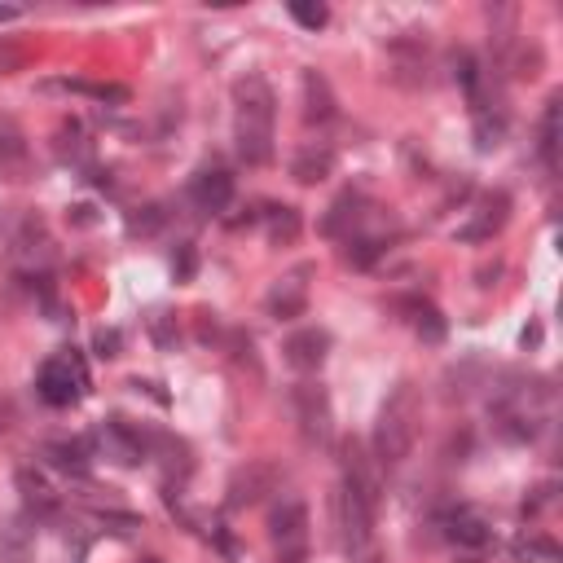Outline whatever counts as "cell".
Wrapping results in <instances>:
<instances>
[{
	"mask_svg": "<svg viewBox=\"0 0 563 563\" xmlns=\"http://www.w3.org/2000/svg\"><path fill=\"white\" fill-rule=\"evenodd\" d=\"M264 225H269L273 247H291V242L300 238V212H295V207H269V212H264Z\"/></svg>",
	"mask_w": 563,
	"mask_h": 563,
	"instance_id": "obj_19",
	"label": "cell"
},
{
	"mask_svg": "<svg viewBox=\"0 0 563 563\" xmlns=\"http://www.w3.org/2000/svg\"><path fill=\"white\" fill-rule=\"evenodd\" d=\"M515 555L520 559H542V563H559V546L550 542V537H542V533H528V537H520V542H515Z\"/></svg>",
	"mask_w": 563,
	"mask_h": 563,
	"instance_id": "obj_27",
	"label": "cell"
},
{
	"mask_svg": "<svg viewBox=\"0 0 563 563\" xmlns=\"http://www.w3.org/2000/svg\"><path fill=\"white\" fill-rule=\"evenodd\" d=\"M36 388H40V396L49 405H75L84 396V370H80V361L75 357H53V361H44L40 366V374H36Z\"/></svg>",
	"mask_w": 563,
	"mask_h": 563,
	"instance_id": "obj_6",
	"label": "cell"
},
{
	"mask_svg": "<svg viewBox=\"0 0 563 563\" xmlns=\"http://www.w3.org/2000/svg\"><path fill=\"white\" fill-rule=\"evenodd\" d=\"M542 159L550 172L559 168V97L546 106V119H542Z\"/></svg>",
	"mask_w": 563,
	"mask_h": 563,
	"instance_id": "obj_25",
	"label": "cell"
},
{
	"mask_svg": "<svg viewBox=\"0 0 563 563\" xmlns=\"http://www.w3.org/2000/svg\"><path fill=\"white\" fill-rule=\"evenodd\" d=\"M388 62H392V80L401 88H423L427 84V40L418 36H396L388 44Z\"/></svg>",
	"mask_w": 563,
	"mask_h": 563,
	"instance_id": "obj_8",
	"label": "cell"
},
{
	"mask_svg": "<svg viewBox=\"0 0 563 563\" xmlns=\"http://www.w3.org/2000/svg\"><path fill=\"white\" fill-rule=\"evenodd\" d=\"M176 273H181V278H190V273H194V251H190V247H181V260H176Z\"/></svg>",
	"mask_w": 563,
	"mask_h": 563,
	"instance_id": "obj_35",
	"label": "cell"
},
{
	"mask_svg": "<svg viewBox=\"0 0 563 563\" xmlns=\"http://www.w3.org/2000/svg\"><path fill=\"white\" fill-rule=\"evenodd\" d=\"M273 119H278V102L273 88L260 75L234 84V128H238V154L247 163H269L273 159Z\"/></svg>",
	"mask_w": 563,
	"mask_h": 563,
	"instance_id": "obj_1",
	"label": "cell"
},
{
	"mask_svg": "<svg viewBox=\"0 0 563 563\" xmlns=\"http://www.w3.org/2000/svg\"><path fill=\"white\" fill-rule=\"evenodd\" d=\"M330 168H335V154H330V146H304L300 154H295V163H291V176L300 185H317V181H326Z\"/></svg>",
	"mask_w": 563,
	"mask_h": 563,
	"instance_id": "obj_16",
	"label": "cell"
},
{
	"mask_svg": "<svg viewBox=\"0 0 563 563\" xmlns=\"http://www.w3.org/2000/svg\"><path fill=\"white\" fill-rule=\"evenodd\" d=\"M326 348H330V335L326 330H317V326H308V330H295L291 339L282 344V357H286V366L291 370H317L326 361Z\"/></svg>",
	"mask_w": 563,
	"mask_h": 563,
	"instance_id": "obj_12",
	"label": "cell"
},
{
	"mask_svg": "<svg viewBox=\"0 0 563 563\" xmlns=\"http://www.w3.org/2000/svg\"><path fill=\"white\" fill-rule=\"evenodd\" d=\"M308 278H313V264H300L295 273H286V278L269 291V300H264L269 317H278V322H291V317H300L304 308H308Z\"/></svg>",
	"mask_w": 563,
	"mask_h": 563,
	"instance_id": "obj_9",
	"label": "cell"
},
{
	"mask_svg": "<svg viewBox=\"0 0 563 563\" xmlns=\"http://www.w3.org/2000/svg\"><path fill=\"white\" fill-rule=\"evenodd\" d=\"M44 458L53 462L58 471H71V476H84L88 471V449L84 445H66V440H53V445H44Z\"/></svg>",
	"mask_w": 563,
	"mask_h": 563,
	"instance_id": "obj_21",
	"label": "cell"
},
{
	"mask_svg": "<svg viewBox=\"0 0 563 563\" xmlns=\"http://www.w3.org/2000/svg\"><path fill=\"white\" fill-rule=\"evenodd\" d=\"M150 339H154V344H159L163 352L176 348V317L163 313V308H159V313H150Z\"/></svg>",
	"mask_w": 563,
	"mask_h": 563,
	"instance_id": "obj_30",
	"label": "cell"
},
{
	"mask_svg": "<svg viewBox=\"0 0 563 563\" xmlns=\"http://www.w3.org/2000/svg\"><path fill=\"white\" fill-rule=\"evenodd\" d=\"M0 176H9V181H27L31 176L27 137L9 115H0Z\"/></svg>",
	"mask_w": 563,
	"mask_h": 563,
	"instance_id": "obj_10",
	"label": "cell"
},
{
	"mask_svg": "<svg viewBox=\"0 0 563 563\" xmlns=\"http://www.w3.org/2000/svg\"><path fill=\"white\" fill-rule=\"evenodd\" d=\"M18 18V5H0V22H14Z\"/></svg>",
	"mask_w": 563,
	"mask_h": 563,
	"instance_id": "obj_38",
	"label": "cell"
},
{
	"mask_svg": "<svg viewBox=\"0 0 563 563\" xmlns=\"http://www.w3.org/2000/svg\"><path fill=\"white\" fill-rule=\"evenodd\" d=\"M22 62H27V49L14 40H0V75H14L22 71Z\"/></svg>",
	"mask_w": 563,
	"mask_h": 563,
	"instance_id": "obj_33",
	"label": "cell"
},
{
	"mask_svg": "<svg viewBox=\"0 0 563 563\" xmlns=\"http://www.w3.org/2000/svg\"><path fill=\"white\" fill-rule=\"evenodd\" d=\"M502 132H506V119L493 115L489 106H480V110H476V146H480V150H493V146L502 141Z\"/></svg>",
	"mask_w": 563,
	"mask_h": 563,
	"instance_id": "obj_26",
	"label": "cell"
},
{
	"mask_svg": "<svg viewBox=\"0 0 563 563\" xmlns=\"http://www.w3.org/2000/svg\"><path fill=\"white\" fill-rule=\"evenodd\" d=\"M352 563H383V555H379V550H361V555H352Z\"/></svg>",
	"mask_w": 563,
	"mask_h": 563,
	"instance_id": "obj_36",
	"label": "cell"
},
{
	"mask_svg": "<svg viewBox=\"0 0 563 563\" xmlns=\"http://www.w3.org/2000/svg\"><path fill=\"white\" fill-rule=\"evenodd\" d=\"M75 220H80V225H93V207H75Z\"/></svg>",
	"mask_w": 563,
	"mask_h": 563,
	"instance_id": "obj_37",
	"label": "cell"
},
{
	"mask_svg": "<svg viewBox=\"0 0 563 563\" xmlns=\"http://www.w3.org/2000/svg\"><path fill=\"white\" fill-rule=\"evenodd\" d=\"M97 440H102L106 454L115 458V462H124V467H132V462L146 458V440H141V432H132L124 418H110V423H102Z\"/></svg>",
	"mask_w": 563,
	"mask_h": 563,
	"instance_id": "obj_13",
	"label": "cell"
},
{
	"mask_svg": "<svg viewBox=\"0 0 563 563\" xmlns=\"http://www.w3.org/2000/svg\"><path fill=\"white\" fill-rule=\"evenodd\" d=\"M282 484V467L273 458H251L247 467H238L234 476H229V511H247V506H260L269 493H278Z\"/></svg>",
	"mask_w": 563,
	"mask_h": 563,
	"instance_id": "obj_3",
	"label": "cell"
},
{
	"mask_svg": "<svg viewBox=\"0 0 563 563\" xmlns=\"http://www.w3.org/2000/svg\"><path fill=\"white\" fill-rule=\"evenodd\" d=\"M97 352H102V357H119V335L115 330H97Z\"/></svg>",
	"mask_w": 563,
	"mask_h": 563,
	"instance_id": "obj_34",
	"label": "cell"
},
{
	"mask_svg": "<svg viewBox=\"0 0 563 563\" xmlns=\"http://www.w3.org/2000/svg\"><path fill=\"white\" fill-rule=\"evenodd\" d=\"M339 462H344V493H352L361 506H370V511H379V467H374V458L366 454V445L361 440H344L339 445Z\"/></svg>",
	"mask_w": 563,
	"mask_h": 563,
	"instance_id": "obj_4",
	"label": "cell"
},
{
	"mask_svg": "<svg viewBox=\"0 0 563 563\" xmlns=\"http://www.w3.org/2000/svg\"><path fill=\"white\" fill-rule=\"evenodd\" d=\"M304 119L308 124H330L339 115V102H335V88L322 71H304Z\"/></svg>",
	"mask_w": 563,
	"mask_h": 563,
	"instance_id": "obj_14",
	"label": "cell"
},
{
	"mask_svg": "<svg viewBox=\"0 0 563 563\" xmlns=\"http://www.w3.org/2000/svg\"><path fill=\"white\" fill-rule=\"evenodd\" d=\"M163 220H168V212H163L159 203H150V207H137V212L128 216V234H137V238H150V234H159V229H163Z\"/></svg>",
	"mask_w": 563,
	"mask_h": 563,
	"instance_id": "obj_28",
	"label": "cell"
},
{
	"mask_svg": "<svg viewBox=\"0 0 563 563\" xmlns=\"http://www.w3.org/2000/svg\"><path fill=\"white\" fill-rule=\"evenodd\" d=\"M291 18L300 22V27H308V31H322L330 22V9L322 5V0H291Z\"/></svg>",
	"mask_w": 563,
	"mask_h": 563,
	"instance_id": "obj_29",
	"label": "cell"
},
{
	"mask_svg": "<svg viewBox=\"0 0 563 563\" xmlns=\"http://www.w3.org/2000/svg\"><path fill=\"white\" fill-rule=\"evenodd\" d=\"M506 212H511V198H506L502 190L484 194L480 207H476V216H471V225H462L458 238H462V242H489V238L506 225Z\"/></svg>",
	"mask_w": 563,
	"mask_h": 563,
	"instance_id": "obj_11",
	"label": "cell"
},
{
	"mask_svg": "<svg viewBox=\"0 0 563 563\" xmlns=\"http://www.w3.org/2000/svg\"><path fill=\"white\" fill-rule=\"evenodd\" d=\"M379 251H383V242L379 238H348V264H357V269H366L370 260H379Z\"/></svg>",
	"mask_w": 563,
	"mask_h": 563,
	"instance_id": "obj_31",
	"label": "cell"
},
{
	"mask_svg": "<svg viewBox=\"0 0 563 563\" xmlns=\"http://www.w3.org/2000/svg\"><path fill=\"white\" fill-rule=\"evenodd\" d=\"M49 88H66V93H84L97 97V102H128V88L124 84H88V80H58Z\"/></svg>",
	"mask_w": 563,
	"mask_h": 563,
	"instance_id": "obj_24",
	"label": "cell"
},
{
	"mask_svg": "<svg viewBox=\"0 0 563 563\" xmlns=\"http://www.w3.org/2000/svg\"><path fill=\"white\" fill-rule=\"evenodd\" d=\"M269 537L282 550L278 563H304V542H308V506L300 498H286L269 520Z\"/></svg>",
	"mask_w": 563,
	"mask_h": 563,
	"instance_id": "obj_5",
	"label": "cell"
},
{
	"mask_svg": "<svg viewBox=\"0 0 563 563\" xmlns=\"http://www.w3.org/2000/svg\"><path fill=\"white\" fill-rule=\"evenodd\" d=\"M405 313H410V326H414V335L423 339V344H440L445 339V317H440V308L436 304H427V300H405L401 304Z\"/></svg>",
	"mask_w": 563,
	"mask_h": 563,
	"instance_id": "obj_17",
	"label": "cell"
},
{
	"mask_svg": "<svg viewBox=\"0 0 563 563\" xmlns=\"http://www.w3.org/2000/svg\"><path fill=\"white\" fill-rule=\"evenodd\" d=\"M418 423H423V396H418L414 383H396L379 410V423H374V458L383 467L405 462L418 440Z\"/></svg>",
	"mask_w": 563,
	"mask_h": 563,
	"instance_id": "obj_2",
	"label": "cell"
},
{
	"mask_svg": "<svg viewBox=\"0 0 563 563\" xmlns=\"http://www.w3.org/2000/svg\"><path fill=\"white\" fill-rule=\"evenodd\" d=\"M190 194H194L198 212H212V216H216V212H225L229 198H234V176L220 172V168L198 172V176H194V185H190Z\"/></svg>",
	"mask_w": 563,
	"mask_h": 563,
	"instance_id": "obj_15",
	"label": "cell"
},
{
	"mask_svg": "<svg viewBox=\"0 0 563 563\" xmlns=\"http://www.w3.org/2000/svg\"><path fill=\"white\" fill-rule=\"evenodd\" d=\"M18 489H22V498H27V506H36V511H53V489H49V480L36 476L31 467H22L18 471Z\"/></svg>",
	"mask_w": 563,
	"mask_h": 563,
	"instance_id": "obj_23",
	"label": "cell"
},
{
	"mask_svg": "<svg viewBox=\"0 0 563 563\" xmlns=\"http://www.w3.org/2000/svg\"><path fill=\"white\" fill-rule=\"evenodd\" d=\"M31 559H36L31 533L22 524H9L5 537H0V563H31Z\"/></svg>",
	"mask_w": 563,
	"mask_h": 563,
	"instance_id": "obj_22",
	"label": "cell"
},
{
	"mask_svg": "<svg viewBox=\"0 0 563 563\" xmlns=\"http://www.w3.org/2000/svg\"><path fill=\"white\" fill-rule=\"evenodd\" d=\"M58 154L62 159H84V132H80V124H62V132H58Z\"/></svg>",
	"mask_w": 563,
	"mask_h": 563,
	"instance_id": "obj_32",
	"label": "cell"
},
{
	"mask_svg": "<svg viewBox=\"0 0 563 563\" xmlns=\"http://www.w3.org/2000/svg\"><path fill=\"white\" fill-rule=\"evenodd\" d=\"M357 220H361V194H352V190H348V194H339L335 203H330V212L322 216V234L339 238L348 225H357Z\"/></svg>",
	"mask_w": 563,
	"mask_h": 563,
	"instance_id": "obj_18",
	"label": "cell"
},
{
	"mask_svg": "<svg viewBox=\"0 0 563 563\" xmlns=\"http://www.w3.org/2000/svg\"><path fill=\"white\" fill-rule=\"evenodd\" d=\"M141 563H163V559H141Z\"/></svg>",
	"mask_w": 563,
	"mask_h": 563,
	"instance_id": "obj_39",
	"label": "cell"
},
{
	"mask_svg": "<svg viewBox=\"0 0 563 563\" xmlns=\"http://www.w3.org/2000/svg\"><path fill=\"white\" fill-rule=\"evenodd\" d=\"M291 405H295V418H300V436L308 445H326L330 440V396L322 383H295Z\"/></svg>",
	"mask_w": 563,
	"mask_h": 563,
	"instance_id": "obj_7",
	"label": "cell"
},
{
	"mask_svg": "<svg viewBox=\"0 0 563 563\" xmlns=\"http://www.w3.org/2000/svg\"><path fill=\"white\" fill-rule=\"evenodd\" d=\"M449 537H454L458 546H484L489 542V524H484V515H476V511H458L454 520H449Z\"/></svg>",
	"mask_w": 563,
	"mask_h": 563,
	"instance_id": "obj_20",
	"label": "cell"
}]
</instances>
